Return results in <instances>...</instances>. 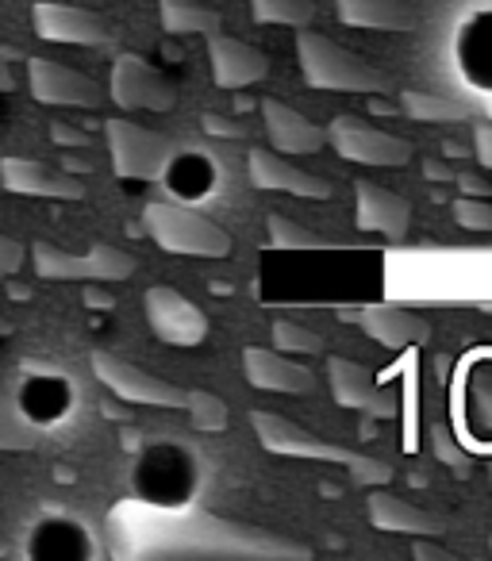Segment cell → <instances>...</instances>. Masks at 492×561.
<instances>
[{"label":"cell","mask_w":492,"mask_h":561,"mask_svg":"<svg viewBox=\"0 0 492 561\" xmlns=\"http://www.w3.org/2000/svg\"><path fill=\"white\" fill-rule=\"evenodd\" d=\"M119 535H147L150 550H185V553H259V558H312V546L293 542V538L270 535L262 527L219 519L208 512H185L181 519L173 515H150V523H135L131 515L119 512Z\"/></svg>","instance_id":"cell-1"},{"label":"cell","mask_w":492,"mask_h":561,"mask_svg":"<svg viewBox=\"0 0 492 561\" xmlns=\"http://www.w3.org/2000/svg\"><path fill=\"white\" fill-rule=\"evenodd\" d=\"M254 435L266 446L270 454H282V458H308V461H339V466L351 469V477L358 484H389L392 469L381 458H366V454H354L346 446H335L328 438H320L316 431L300 427V423L285 420L277 412H254Z\"/></svg>","instance_id":"cell-2"},{"label":"cell","mask_w":492,"mask_h":561,"mask_svg":"<svg viewBox=\"0 0 492 561\" xmlns=\"http://www.w3.org/2000/svg\"><path fill=\"white\" fill-rule=\"evenodd\" d=\"M297 58H300V73H305V81L312 89H339V93H374V96L392 93L389 73L377 70L374 62H366L354 50L339 47L335 39H328L320 32L300 27Z\"/></svg>","instance_id":"cell-3"},{"label":"cell","mask_w":492,"mask_h":561,"mask_svg":"<svg viewBox=\"0 0 492 561\" xmlns=\"http://www.w3.org/2000/svg\"><path fill=\"white\" fill-rule=\"evenodd\" d=\"M147 234L165 250V254H188V257H227L231 254V234L208 216L185 208L173 201H150L142 208Z\"/></svg>","instance_id":"cell-4"},{"label":"cell","mask_w":492,"mask_h":561,"mask_svg":"<svg viewBox=\"0 0 492 561\" xmlns=\"http://www.w3.org/2000/svg\"><path fill=\"white\" fill-rule=\"evenodd\" d=\"M104 131H108L112 170H116V178L127 181L165 178L181 150L178 139H170L162 131H150V127L135 124V119H108Z\"/></svg>","instance_id":"cell-5"},{"label":"cell","mask_w":492,"mask_h":561,"mask_svg":"<svg viewBox=\"0 0 492 561\" xmlns=\"http://www.w3.org/2000/svg\"><path fill=\"white\" fill-rule=\"evenodd\" d=\"M32 262L35 273L47 280H124L139 270L135 254L112 247V242H93L85 254H70V250L55 247V242L35 239Z\"/></svg>","instance_id":"cell-6"},{"label":"cell","mask_w":492,"mask_h":561,"mask_svg":"<svg viewBox=\"0 0 492 561\" xmlns=\"http://www.w3.org/2000/svg\"><path fill=\"white\" fill-rule=\"evenodd\" d=\"M323 131H328V142L335 147L339 158L358 165H408L415 154V147L408 139L381 131V127H374L362 116H351V112L335 116Z\"/></svg>","instance_id":"cell-7"},{"label":"cell","mask_w":492,"mask_h":561,"mask_svg":"<svg viewBox=\"0 0 492 561\" xmlns=\"http://www.w3.org/2000/svg\"><path fill=\"white\" fill-rule=\"evenodd\" d=\"M93 374L104 389H112L119 400H131V404H155V408H178L185 412L188 404V392L178 389V385L162 381V377L147 374L142 366L135 362L119 358V354L108 351H93Z\"/></svg>","instance_id":"cell-8"},{"label":"cell","mask_w":492,"mask_h":561,"mask_svg":"<svg viewBox=\"0 0 492 561\" xmlns=\"http://www.w3.org/2000/svg\"><path fill=\"white\" fill-rule=\"evenodd\" d=\"M108 96L119 108H142V112H170L178 104V85L165 73H158L142 55H116L112 62Z\"/></svg>","instance_id":"cell-9"},{"label":"cell","mask_w":492,"mask_h":561,"mask_svg":"<svg viewBox=\"0 0 492 561\" xmlns=\"http://www.w3.org/2000/svg\"><path fill=\"white\" fill-rule=\"evenodd\" d=\"M27 89L47 108H96L104 104V93L93 78L55 58H27Z\"/></svg>","instance_id":"cell-10"},{"label":"cell","mask_w":492,"mask_h":561,"mask_svg":"<svg viewBox=\"0 0 492 561\" xmlns=\"http://www.w3.org/2000/svg\"><path fill=\"white\" fill-rule=\"evenodd\" d=\"M142 308H147V323L162 343L170 346H196L208 339V316L193 305L188 297H181L178 289H165V285H155L142 297Z\"/></svg>","instance_id":"cell-11"},{"label":"cell","mask_w":492,"mask_h":561,"mask_svg":"<svg viewBox=\"0 0 492 561\" xmlns=\"http://www.w3.org/2000/svg\"><path fill=\"white\" fill-rule=\"evenodd\" d=\"M328 385H331V397L339 400L343 408H354L362 415H374V420H392L397 415V397L392 389L374 381L362 362L354 358H328Z\"/></svg>","instance_id":"cell-12"},{"label":"cell","mask_w":492,"mask_h":561,"mask_svg":"<svg viewBox=\"0 0 492 561\" xmlns=\"http://www.w3.org/2000/svg\"><path fill=\"white\" fill-rule=\"evenodd\" d=\"M0 188L16 196H47V201H81L85 181L78 173L50 170L39 158H0Z\"/></svg>","instance_id":"cell-13"},{"label":"cell","mask_w":492,"mask_h":561,"mask_svg":"<svg viewBox=\"0 0 492 561\" xmlns=\"http://www.w3.org/2000/svg\"><path fill=\"white\" fill-rule=\"evenodd\" d=\"M32 27L43 43H70V47H104L112 39L101 16L73 4H55V0L32 4Z\"/></svg>","instance_id":"cell-14"},{"label":"cell","mask_w":492,"mask_h":561,"mask_svg":"<svg viewBox=\"0 0 492 561\" xmlns=\"http://www.w3.org/2000/svg\"><path fill=\"white\" fill-rule=\"evenodd\" d=\"M208 62H211V81L219 89H247L270 78V58L259 47L231 39L224 32L208 35Z\"/></svg>","instance_id":"cell-15"},{"label":"cell","mask_w":492,"mask_h":561,"mask_svg":"<svg viewBox=\"0 0 492 561\" xmlns=\"http://www.w3.org/2000/svg\"><path fill=\"white\" fill-rule=\"evenodd\" d=\"M247 173H251L254 188H277V193H293V196H308V201H328L331 196V181L316 178L308 170H297L293 162L277 158V150L266 147H251L247 150Z\"/></svg>","instance_id":"cell-16"},{"label":"cell","mask_w":492,"mask_h":561,"mask_svg":"<svg viewBox=\"0 0 492 561\" xmlns=\"http://www.w3.org/2000/svg\"><path fill=\"white\" fill-rule=\"evenodd\" d=\"M242 369H247V381H251L254 389L293 392V397L316 392L312 369L285 358V354H277V351H266V346H247V351H242Z\"/></svg>","instance_id":"cell-17"},{"label":"cell","mask_w":492,"mask_h":561,"mask_svg":"<svg viewBox=\"0 0 492 561\" xmlns=\"http://www.w3.org/2000/svg\"><path fill=\"white\" fill-rule=\"evenodd\" d=\"M354 320L362 323L374 343L389 346V351H408V346H420L431 339V323L423 316L408 312V308H397V305H369L362 308Z\"/></svg>","instance_id":"cell-18"},{"label":"cell","mask_w":492,"mask_h":561,"mask_svg":"<svg viewBox=\"0 0 492 561\" xmlns=\"http://www.w3.org/2000/svg\"><path fill=\"white\" fill-rule=\"evenodd\" d=\"M262 119H266V135L282 154H316V150L328 142V131L316 127L305 112L289 108L277 96L262 101Z\"/></svg>","instance_id":"cell-19"},{"label":"cell","mask_w":492,"mask_h":561,"mask_svg":"<svg viewBox=\"0 0 492 561\" xmlns=\"http://www.w3.org/2000/svg\"><path fill=\"white\" fill-rule=\"evenodd\" d=\"M354 193H358L362 231H377L385 239H404L408 224H412V204L404 196L389 193V188L374 185V181H354Z\"/></svg>","instance_id":"cell-20"},{"label":"cell","mask_w":492,"mask_h":561,"mask_svg":"<svg viewBox=\"0 0 492 561\" xmlns=\"http://www.w3.org/2000/svg\"><path fill=\"white\" fill-rule=\"evenodd\" d=\"M369 523L377 530L389 535H420V538H438L446 535V519L435 512L408 504V500L392 496V492H369Z\"/></svg>","instance_id":"cell-21"},{"label":"cell","mask_w":492,"mask_h":561,"mask_svg":"<svg viewBox=\"0 0 492 561\" xmlns=\"http://www.w3.org/2000/svg\"><path fill=\"white\" fill-rule=\"evenodd\" d=\"M339 20L351 27H374V32H412L415 12L404 0H335Z\"/></svg>","instance_id":"cell-22"},{"label":"cell","mask_w":492,"mask_h":561,"mask_svg":"<svg viewBox=\"0 0 492 561\" xmlns=\"http://www.w3.org/2000/svg\"><path fill=\"white\" fill-rule=\"evenodd\" d=\"M158 16L170 35H211L224 27V12L201 0H158Z\"/></svg>","instance_id":"cell-23"},{"label":"cell","mask_w":492,"mask_h":561,"mask_svg":"<svg viewBox=\"0 0 492 561\" xmlns=\"http://www.w3.org/2000/svg\"><path fill=\"white\" fill-rule=\"evenodd\" d=\"M400 104H404V112L412 119H438V124L477 116L473 104L450 101V96H438V93H420V89H404V93H400Z\"/></svg>","instance_id":"cell-24"},{"label":"cell","mask_w":492,"mask_h":561,"mask_svg":"<svg viewBox=\"0 0 492 561\" xmlns=\"http://www.w3.org/2000/svg\"><path fill=\"white\" fill-rule=\"evenodd\" d=\"M39 443V431L35 423L12 404L9 397H0V450L4 454H20V450H32Z\"/></svg>","instance_id":"cell-25"},{"label":"cell","mask_w":492,"mask_h":561,"mask_svg":"<svg viewBox=\"0 0 492 561\" xmlns=\"http://www.w3.org/2000/svg\"><path fill=\"white\" fill-rule=\"evenodd\" d=\"M266 231H270V242H274L277 250H323V247H331L323 234H316L312 227L297 224V219L282 216V211H274V216L266 219Z\"/></svg>","instance_id":"cell-26"},{"label":"cell","mask_w":492,"mask_h":561,"mask_svg":"<svg viewBox=\"0 0 492 561\" xmlns=\"http://www.w3.org/2000/svg\"><path fill=\"white\" fill-rule=\"evenodd\" d=\"M420 351L408 346L404 354V450L420 446Z\"/></svg>","instance_id":"cell-27"},{"label":"cell","mask_w":492,"mask_h":561,"mask_svg":"<svg viewBox=\"0 0 492 561\" xmlns=\"http://www.w3.org/2000/svg\"><path fill=\"white\" fill-rule=\"evenodd\" d=\"M259 24H285V27H308L316 16L312 0H251Z\"/></svg>","instance_id":"cell-28"},{"label":"cell","mask_w":492,"mask_h":561,"mask_svg":"<svg viewBox=\"0 0 492 561\" xmlns=\"http://www.w3.org/2000/svg\"><path fill=\"white\" fill-rule=\"evenodd\" d=\"M188 420H193L196 431H224L231 412L227 404L216 397V392H204V389H188V404H185Z\"/></svg>","instance_id":"cell-29"},{"label":"cell","mask_w":492,"mask_h":561,"mask_svg":"<svg viewBox=\"0 0 492 561\" xmlns=\"http://www.w3.org/2000/svg\"><path fill=\"white\" fill-rule=\"evenodd\" d=\"M274 346L285 354H323V335L312 328H300V323H293V320H277Z\"/></svg>","instance_id":"cell-30"},{"label":"cell","mask_w":492,"mask_h":561,"mask_svg":"<svg viewBox=\"0 0 492 561\" xmlns=\"http://www.w3.org/2000/svg\"><path fill=\"white\" fill-rule=\"evenodd\" d=\"M431 450H435V458L443 461L450 473H458V477L469 473V454L454 443V435H450L446 423H435V427H431Z\"/></svg>","instance_id":"cell-31"},{"label":"cell","mask_w":492,"mask_h":561,"mask_svg":"<svg viewBox=\"0 0 492 561\" xmlns=\"http://www.w3.org/2000/svg\"><path fill=\"white\" fill-rule=\"evenodd\" d=\"M454 219L469 231H492V201L489 196H458L454 201Z\"/></svg>","instance_id":"cell-32"},{"label":"cell","mask_w":492,"mask_h":561,"mask_svg":"<svg viewBox=\"0 0 492 561\" xmlns=\"http://www.w3.org/2000/svg\"><path fill=\"white\" fill-rule=\"evenodd\" d=\"M27 262V247L16 242L12 234H0V277H12L20 273V265Z\"/></svg>","instance_id":"cell-33"},{"label":"cell","mask_w":492,"mask_h":561,"mask_svg":"<svg viewBox=\"0 0 492 561\" xmlns=\"http://www.w3.org/2000/svg\"><path fill=\"white\" fill-rule=\"evenodd\" d=\"M201 127H204L208 135H216V139H242V135H247V124L219 116V112H204V116H201Z\"/></svg>","instance_id":"cell-34"},{"label":"cell","mask_w":492,"mask_h":561,"mask_svg":"<svg viewBox=\"0 0 492 561\" xmlns=\"http://www.w3.org/2000/svg\"><path fill=\"white\" fill-rule=\"evenodd\" d=\"M50 139H55L58 147H73V150L93 147V135H85L81 127H73V124H62V119H55V124H50Z\"/></svg>","instance_id":"cell-35"},{"label":"cell","mask_w":492,"mask_h":561,"mask_svg":"<svg viewBox=\"0 0 492 561\" xmlns=\"http://www.w3.org/2000/svg\"><path fill=\"white\" fill-rule=\"evenodd\" d=\"M454 185H458L466 196H489V193H492V181H489V178H481V173H473V170L454 173Z\"/></svg>","instance_id":"cell-36"},{"label":"cell","mask_w":492,"mask_h":561,"mask_svg":"<svg viewBox=\"0 0 492 561\" xmlns=\"http://www.w3.org/2000/svg\"><path fill=\"white\" fill-rule=\"evenodd\" d=\"M473 154L484 170H492V124H477L473 131Z\"/></svg>","instance_id":"cell-37"},{"label":"cell","mask_w":492,"mask_h":561,"mask_svg":"<svg viewBox=\"0 0 492 561\" xmlns=\"http://www.w3.org/2000/svg\"><path fill=\"white\" fill-rule=\"evenodd\" d=\"M412 558H420V561H454V553L446 550V546H438L435 538H420V542L412 546Z\"/></svg>","instance_id":"cell-38"},{"label":"cell","mask_w":492,"mask_h":561,"mask_svg":"<svg viewBox=\"0 0 492 561\" xmlns=\"http://www.w3.org/2000/svg\"><path fill=\"white\" fill-rule=\"evenodd\" d=\"M81 300H85L89 308H104V312L116 305V300H112V293L101 289V285H85V289H81Z\"/></svg>","instance_id":"cell-39"},{"label":"cell","mask_w":492,"mask_h":561,"mask_svg":"<svg viewBox=\"0 0 492 561\" xmlns=\"http://www.w3.org/2000/svg\"><path fill=\"white\" fill-rule=\"evenodd\" d=\"M12 89H16V73L9 66V55L0 50V93H12Z\"/></svg>","instance_id":"cell-40"},{"label":"cell","mask_w":492,"mask_h":561,"mask_svg":"<svg viewBox=\"0 0 492 561\" xmlns=\"http://www.w3.org/2000/svg\"><path fill=\"white\" fill-rule=\"evenodd\" d=\"M423 173L427 181H454V170L446 162H423Z\"/></svg>","instance_id":"cell-41"},{"label":"cell","mask_w":492,"mask_h":561,"mask_svg":"<svg viewBox=\"0 0 492 561\" xmlns=\"http://www.w3.org/2000/svg\"><path fill=\"white\" fill-rule=\"evenodd\" d=\"M93 170V162H85V158H66V173H85Z\"/></svg>","instance_id":"cell-42"},{"label":"cell","mask_w":492,"mask_h":561,"mask_svg":"<svg viewBox=\"0 0 492 561\" xmlns=\"http://www.w3.org/2000/svg\"><path fill=\"white\" fill-rule=\"evenodd\" d=\"M12 553H16V550H12V542L4 535H0V558H12Z\"/></svg>","instance_id":"cell-43"},{"label":"cell","mask_w":492,"mask_h":561,"mask_svg":"<svg viewBox=\"0 0 492 561\" xmlns=\"http://www.w3.org/2000/svg\"><path fill=\"white\" fill-rule=\"evenodd\" d=\"M489 484H492V466H489Z\"/></svg>","instance_id":"cell-44"},{"label":"cell","mask_w":492,"mask_h":561,"mask_svg":"<svg viewBox=\"0 0 492 561\" xmlns=\"http://www.w3.org/2000/svg\"><path fill=\"white\" fill-rule=\"evenodd\" d=\"M489 546H492V538H489Z\"/></svg>","instance_id":"cell-45"}]
</instances>
